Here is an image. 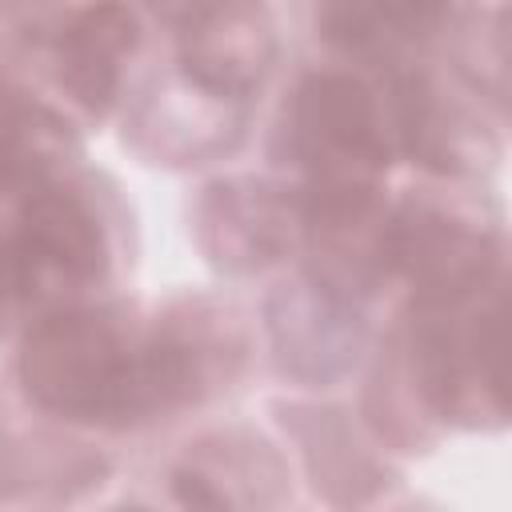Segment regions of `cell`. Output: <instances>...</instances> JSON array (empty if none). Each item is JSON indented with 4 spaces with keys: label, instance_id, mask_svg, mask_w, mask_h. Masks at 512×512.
Segmentation results:
<instances>
[{
    "label": "cell",
    "instance_id": "obj_1",
    "mask_svg": "<svg viewBox=\"0 0 512 512\" xmlns=\"http://www.w3.org/2000/svg\"><path fill=\"white\" fill-rule=\"evenodd\" d=\"M24 392L76 424H132L164 412L152 340L120 312H60L40 320L20 352Z\"/></svg>",
    "mask_w": 512,
    "mask_h": 512
},
{
    "label": "cell",
    "instance_id": "obj_2",
    "mask_svg": "<svg viewBox=\"0 0 512 512\" xmlns=\"http://www.w3.org/2000/svg\"><path fill=\"white\" fill-rule=\"evenodd\" d=\"M108 240L92 208L64 188L36 192L0 232V308L52 304L104 276Z\"/></svg>",
    "mask_w": 512,
    "mask_h": 512
},
{
    "label": "cell",
    "instance_id": "obj_3",
    "mask_svg": "<svg viewBox=\"0 0 512 512\" xmlns=\"http://www.w3.org/2000/svg\"><path fill=\"white\" fill-rule=\"evenodd\" d=\"M288 148L316 184H372L388 164L376 96L344 72L308 76L288 108Z\"/></svg>",
    "mask_w": 512,
    "mask_h": 512
},
{
    "label": "cell",
    "instance_id": "obj_4",
    "mask_svg": "<svg viewBox=\"0 0 512 512\" xmlns=\"http://www.w3.org/2000/svg\"><path fill=\"white\" fill-rule=\"evenodd\" d=\"M388 264L404 272L424 304L472 300L500 264L496 236L436 204H408L388 220Z\"/></svg>",
    "mask_w": 512,
    "mask_h": 512
},
{
    "label": "cell",
    "instance_id": "obj_5",
    "mask_svg": "<svg viewBox=\"0 0 512 512\" xmlns=\"http://www.w3.org/2000/svg\"><path fill=\"white\" fill-rule=\"evenodd\" d=\"M496 308L468 316H440L416 332V376L436 416L480 424L500 420V364H496Z\"/></svg>",
    "mask_w": 512,
    "mask_h": 512
},
{
    "label": "cell",
    "instance_id": "obj_6",
    "mask_svg": "<svg viewBox=\"0 0 512 512\" xmlns=\"http://www.w3.org/2000/svg\"><path fill=\"white\" fill-rule=\"evenodd\" d=\"M276 60V24L264 0H204L180 32V64L216 100H244Z\"/></svg>",
    "mask_w": 512,
    "mask_h": 512
},
{
    "label": "cell",
    "instance_id": "obj_7",
    "mask_svg": "<svg viewBox=\"0 0 512 512\" xmlns=\"http://www.w3.org/2000/svg\"><path fill=\"white\" fill-rule=\"evenodd\" d=\"M136 32V16L116 0L88 4L56 28L48 56L56 64V80L80 108L100 116L116 100L120 68L136 48Z\"/></svg>",
    "mask_w": 512,
    "mask_h": 512
},
{
    "label": "cell",
    "instance_id": "obj_8",
    "mask_svg": "<svg viewBox=\"0 0 512 512\" xmlns=\"http://www.w3.org/2000/svg\"><path fill=\"white\" fill-rule=\"evenodd\" d=\"M200 240L228 268L268 264L288 244V208L264 184H220L200 204Z\"/></svg>",
    "mask_w": 512,
    "mask_h": 512
},
{
    "label": "cell",
    "instance_id": "obj_9",
    "mask_svg": "<svg viewBox=\"0 0 512 512\" xmlns=\"http://www.w3.org/2000/svg\"><path fill=\"white\" fill-rule=\"evenodd\" d=\"M400 132L408 140V152L436 168V172H464L484 156V132L480 124L448 100L432 80L408 76L400 84Z\"/></svg>",
    "mask_w": 512,
    "mask_h": 512
},
{
    "label": "cell",
    "instance_id": "obj_10",
    "mask_svg": "<svg viewBox=\"0 0 512 512\" xmlns=\"http://www.w3.org/2000/svg\"><path fill=\"white\" fill-rule=\"evenodd\" d=\"M444 20V0H320V28L348 52H396Z\"/></svg>",
    "mask_w": 512,
    "mask_h": 512
},
{
    "label": "cell",
    "instance_id": "obj_11",
    "mask_svg": "<svg viewBox=\"0 0 512 512\" xmlns=\"http://www.w3.org/2000/svg\"><path fill=\"white\" fill-rule=\"evenodd\" d=\"M60 152V120L48 112L0 96V184H16L40 176L56 164Z\"/></svg>",
    "mask_w": 512,
    "mask_h": 512
}]
</instances>
